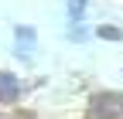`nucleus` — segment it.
<instances>
[{"instance_id": "1", "label": "nucleus", "mask_w": 123, "mask_h": 119, "mask_svg": "<svg viewBox=\"0 0 123 119\" xmlns=\"http://www.w3.org/2000/svg\"><path fill=\"white\" fill-rule=\"evenodd\" d=\"M92 116L96 119H120L123 116V99L120 95H96L92 99Z\"/></svg>"}, {"instance_id": "2", "label": "nucleus", "mask_w": 123, "mask_h": 119, "mask_svg": "<svg viewBox=\"0 0 123 119\" xmlns=\"http://www.w3.org/2000/svg\"><path fill=\"white\" fill-rule=\"evenodd\" d=\"M17 95H21V82L14 75H7V71H0V102H10Z\"/></svg>"}, {"instance_id": "3", "label": "nucleus", "mask_w": 123, "mask_h": 119, "mask_svg": "<svg viewBox=\"0 0 123 119\" xmlns=\"http://www.w3.org/2000/svg\"><path fill=\"white\" fill-rule=\"evenodd\" d=\"M82 10H86V0H68V14H72V21H79Z\"/></svg>"}, {"instance_id": "4", "label": "nucleus", "mask_w": 123, "mask_h": 119, "mask_svg": "<svg viewBox=\"0 0 123 119\" xmlns=\"http://www.w3.org/2000/svg\"><path fill=\"white\" fill-rule=\"evenodd\" d=\"M96 34H99V38H106V41H120V38H123V34L116 31V27H110V24H106V27H99Z\"/></svg>"}]
</instances>
